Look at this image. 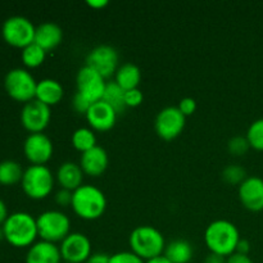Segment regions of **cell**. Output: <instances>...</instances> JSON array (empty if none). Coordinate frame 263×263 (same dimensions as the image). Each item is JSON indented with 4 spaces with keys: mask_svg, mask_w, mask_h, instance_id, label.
Segmentation results:
<instances>
[{
    "mask_svg": "<svg viewBox=\"0 0 263 263\" xmlns=\"http://www.w3.org/2000/svg\"><path fill=\"white\" fill-rule=\"evenodd\" d=\"M240 239L238 228L228 220L212 221L204 231L205 246L211 253L220 254L226 258L235 253Z\"/></svg>",
    "mask_w": 263,
    "mask_h": 263,
    "instance_id": "cell-1",
    "label": "cell"
},
{
    "mask_svg": "<svg viewBox=\"0 0 263 263\" xmlns=\"http://www.w3.org/2000/svg\"><path fill=\"white\" fill-rule=\"evenodd\" d=\"M2 228L5 240L17 248L31 247L39 236L36 218L27 212L12 213L8 216Z\"/></svg>",
    "mask_w": 263,
    "mask_h": 263,
    "instance_id": "cell-2",
    "label": "cell"
},
{
    "mask_svg": "<svg viewBox=\"0 0 263 263\" xmlns=\"http://www.w3.org/2000/svg\"><path fill=\"white\" fill-rule=\"evenodd\" d=\"M128 244L131 252L143 261L162 256L166 248L163 234L151 225H141L134 229L128 238Z\"/></svg>",
    "mask_w": 263,
    "mask_h": 263,
    "instance_id": "cell-3",
    "label": "cell"
},
{
    "mask_svg": "<svg viewBox=\"0 0 263 263\" xmlns=\"http://www.w3.org/2000/svg\"><path fill=\"white\" fill-rule=\"evenodd\" d=\"M71 207L79 217L90 221L97 220L104 215L107 208V198L99 187L82 184L73 192Z\"/></svg>",
    "mask_w": 263,
    "mask_h": 263,
    "instance_id": "cell-4",
    "label": "cell"
},
{
    "mask_svg": "<svg viewBox=\"0 0 263 263\" xmlns=\"http://www.w3.org/2000/svg\"><path fill=\"white\" fill-rule=\"evenodd\" d=\"M22 189L31 199H44L54 187V175L45 164H31L25 170Z\"/></svg>",
    "mask_w": 263,
    "mask_h": 263,
    "instance_id": "cell-5",
    "label": "cell"
},
{
    "mask_svg": "<svg viewBox=\"0 0 263 263\" xmlns=\"http://www.w3.org/2000/svg\"><path fill=\"white\" fill-rule=\"evenodd\" d=\"M36 222H37V233L41 240L57 243L63 240L71 233L69 217L58 210L45 211L36 218Z\"/></svg>",
    "mask_w": 263,
    "mask_h": 263,
    "instance_id": "cell-6",
    "label": "cell"
},
{
    "mask_svg": "<svg viewBox=\"0 0 263 263\" xmlns=\"http://www.w3.org/2000/svg\"><path fill=\"white\" fill-rule=\"evenodd\" d=\"M4 86L8 95L18 102L28 103L35 99L37 81L25 68H13L4 79Z\"/></svg>",
    "mask_w": 263,
    "mask_h": 263,
    "instance_id": "cell-7",
    "label": "cell"
},
{
    "mask_svg": "<svg viewBox=\"0 0 263 263\" xmlns=\"http://www.w3.org/2000/svg\"><path fill=\"white\" fill-rule=\"evenodd\" d=\"M36 27L28 18L13 15L3 23L2 33L4 40L15 48H26L35 41Z\"/></svg>",
    "mask_w": 263,
    "mask_h": 263,
    "instance_id": "cell-8",
    "label": "cell"
},
{
    "mask_svg": "<svg viewBox=\"0 0 263 263\" xmlns=\"http://www.w3.org/2000/svg\"><path fill=\"white\" fill-rule=\"evenodd\" d=\"M185 123H186V116L179 109V107L170 105L159 110L154 121V128L159 138L164 140H172L182 133Z\"/></svg>",
    "mask_w": 263,
    "mask_h": 263,
    "instance_id": "cell-9",
    "label": "cell"
},
{
    "mask_svg": "<svg viewBox=\"0 0 263 263\" xmlns=\"http://www.w3.org/2000/svg\"><path fill=\"white\" fill-rule=\"evenodd\" d=\"M86 66L102 74L104 79L110 77L118 69V53L116 48L107 44H100L89 51Z\"/></svg>",
    "mask_w": 263,
    "mask_h": 263,
    "instance_id": "cell-10",
    "label": "cell"
},
{
    "mask_svg": "<svg viewBox=\"0 0 263 263\" xmlns=\"http://www.w3.org/2000/svg\"><path fill=\"white\" fill-rule=\"evenodd\" d=\"M62 259L67 263H85L91 256V241L82 233H69L61 241Z\"/></svg>",
    "mask_w": 263,
    "mask_h": 263,
    "instance_id": "cell-11",
    "label": "cell"
},
{
    "mask_svg": "<svg viewBox=\"0 0 263 263\" xmlns=\"http://www.w3.org/2000/svg\"><path fill=\"white\" fill-rule=\"evenodd\" d=\"M105 85L107 82L104 81V77L86 64L77 72V91L81 92L90 103L99 102L103 99Z\"/></svg>",
    "mask_w": 263,
    "mask_h": 263,
    "instance_id": "cell-12",
    "label": "cell"
},
{
    "mask_svg": "<svg viewBox=\"0 0 263 263\" xmlns=\"http://www.w3.org/2000/svg\"><path fill=\"white\" fill-rule=\"evenodd\" d=\"M50 107L37 99L26 103L21 110V123L31 134L43 133L50 122Z\"/></svg>",
    "mask_w": 263,
    "mask_h": 263,
    "instance_id": "cell-13",
    "label": "cell"
},
{
    "mask_svg": "<svg viewBox=\"0 0 263 263\" xmlns=\"http://www.w3.org/2000/svg\"><path fill=\"white\" fill-rule=\"evenodd\" d=\"M23 152L32 164H45L53 156V143L45 134H30L23 144Z\"/></svg>",
    "mask_w": 263,
    "mask_h": 263,
    "instance_id": "cell-14",
    "label": "cell"
},
{
    "mask_svg": "<svg viewBox=\"0 0 263 263\" xmlns=\"http://www.w3.org/2000/svg\"><path fill=\"white\" fill-rule=\"evenodd\" d=\"M239 198L247 210L259 212L263 211V179L249 176L239 185Z\"/></svg>",
    "mask_w": 263,
    "mask_h": 263,
    "instance_id": "cell-15",
    "label": "cell"
},
{
    "mask_svg": "<svg viewBox=\"0 0 263 263\" xmlns=\"http://www.w3.org/2000/svg\"><path fill=\"white\" fill-rule=\"evenodd\" d=\"M118 113L104 100L92 103L86 113V120L94 130L108 131L116 125Z\"/></svg>",
    "mask_w": 263,
    "mask_h": 263,
    "instance_id": "cell-16",
    "label": "cell"
},
{
    "mask_svg": "<svg viewBox=\"0 0 263 263\" xmlns=\"http://www.w3.org/2000/svg\"><path fill=\"white\" fill-rule=\"evenodd\" d=\"M108 153L104 148L95 145L90 151L84 152L80 158V166H81L84 174L89 176L98 177L104 174L108 167Z\"/></svg>",
    "mask_w": 263,
    "mask_h": 263,
    "instance_id": "cell-17",
    "label": "cell"
},
{
    "mask_svg": "<svg viewBox=\"0 0 263 263\" xmlns=\"http://www.w3.org/2000/svg\"><path fill=\"white\" fill-rule=\"evenodd\" d=\"M61 249L55 243L40 240L33 243L26 254V263H62Z\"/></svg>",
    "mask_w": 263,
    "mask_h": 263,
    "instance_id": "cell-18",
    "label": "cell"
},
{
    "mask_svg": "<svg viewBox=\"0 0 263 263\" xmlns=\"http://www.w3.org/2000/svg\"><path fill=\"white\" fill-rule=\"evenodd\" d=\"M63 40V30L54 22H44L36 27L35 41L45 51L57 48Z\"/></svg>",
    "mask_w": 263,
    "mask_h": 263,
    "instance_id": "cell-19",
    "label": "cell"
},
{
    "mask_svg": "<svg viewBox=\"0 0 263 263\" xmlns=\"http://www.w3.org/2000/svg\"><path fill=\"white\" fill-rule=\"evenodd\" d=\"M82 180H84V171L81 166L74 162H64L57 171V181L63 189L74 192L82 185Z\"/></svg>",
    "mask_w": 263,
    "mask_h": 263,
    "instance_id": "cell-20",
    "label": "cell"
},
{
    "mask_svg": "<svg viewBox=\"0 0 263 263\" xmlns=\"http://www.w3.org/2000/svg\"><path fill=\"white\" fill-rule=\"evenodd\" d=\"M63 94V86L61 85V82L53 79H44L37 82L35 99L51 107L61 102Z\"/></svg>",
    "mask_w": 263,
    "mask_h": 263,
    "instance_id": "cell-21",
    "label": "cell"
},
{
    "mask_svg": "<svg viewBox=\"0 0 263 263\" xmlns=\"http://www.w3.org/2000/svg\"><path fill=\"white\" fill-rule=\"evenodd\" d=\"M163 256L172 263H189L194 256V249L185 239H175L166 244Z\"/></svg>",
    "mask_w": 263,
    "mask_h": 263,
    "instance_id": "cell-22",
    "label": "cell"
},
{
    "mask_svg": "<svg viewBox=\"0 0 263 263\" xmlns=\"http://www.w3.org/2000/svg\"><path fill=\"white\" fill-rule=\"evenodd\" d=\"M141 80V71L135 63H123L122 66L118 67L117 72H116V80L115 81L122 87L123 90H131L136 89L140 84Z\"/></svg>",
    "mask_w": 263,
    "mask_h": 263,
    "instance_id": "cell-23",
    "label": "cell"
},
{
    "mask_svg": "<svg viewBox=\"0 0 263 263\" xmlns=\"http://www.w3.org/2000/svg\"><path fill=\"white\" fill-rule=\"evenodd\" d=\"M102 100L108 103L117 113L125 112V109L127 108L125 103V90L116 81L107 82Z\"/></svg>",
    "mask_w": 263,
    "mask_h": 263,
    "instance_id": "cell-24",
    "label": "cell"
},
{
    "mask_svg": "<svg viewBox=\"0 0 263 263\" xmlns=\"http://www.w3.org/2000/svg\"><path fill=\"white\" fill-rule=\"evenodd\" d=\"M23 170L18 162L7 159L0 162V184L5 186H10L17 182L22 181Z\"/></svg>",
    "mask_w": 263,
    "mask_h": 263,
    "instance_id": "cell-25",
    "label": "cell"
},
{
    "mask_svg": "<svg viewBox=\"0 0 263 263\" xmlns=\"http://www.w3.org/2000/svg\"><path fill=\"white\" fill-rule=\"evenodd\" d=\"M71 143L81 153L90 151L97 145V136L94 131L89 127H79L73 131L71 136Z\"/></svg>",
    "mask_w": 263,
    "mask_h": 263,
    "instance_id": "cell-26",
    "label": "cell"
},
{
    "mask_svg": "<svg viewBox=\"0 0 263 263\" xmlns=\"http://www.w3.org/2000/svg\"><path fill=\"white\" fill-rule=\"evenodd\" d=\"M45 57L46 51L36 43H32L26 46V48H23L22 54H21L23 64L26 67H30V68H35V67L43 64V62L45 61Z\"/></svg>",
    "mask_w": 263,
    "mask_h": 263,
    "instance_id": "cell-27",
    "label": "cell"
},
{
    "mask_svg": "<svg viewBox=\"0 0 263 263\" xmlns=\"http://www.w3.org/2000/svg\"><path fill=\"white\" fill-rule=\"evenodd\" d=\"M247 177L246 168L240 164H228L222 170V180L229 185H240Z\"/></svg>",
    "mask_w": 263,
    "mask_h": 263,
    "instance_id": "cell-28",
    "label": "cell"
},
{
    "mask_svg": "<svg viewBox=\"0 0 263 263\" xmlns=\"http://www.w3.org/2000/svg\"><path fill=\"white\" fill-rule=\"evenodd\" d=\"M246 136L248 139L251 148L263 151V118H259V120H256L251 123Z\"/></svg>",
    "mask_w": 263,
    "mask_h": 263,
    "instance_id": "cell-29",
    "label": "cell"
},
{
    "mask_svg": "<svg viewBox=\"0 0 263 263\" xmlns=\"http://www.w3.org/2000/svg\"><path fill=\"white\" fill-rule=\"evenodd\" d=\"M249 148H251V145H249V141L248 139H247V136H233L228 143L229 152H230L233 156L236 157L244 156V154L248 152Z\"/></svg>",
    "mask_w": 263,
    "mask_h": 263,
    "instance_id": "cell-30",
    "label": "cell"
},
{
    "mask_svg": "<svg viewBox=\"0 0 263 263\" xmlns=\"http://www.w3.org/2000/svg\"><path fill=\"white\" fill-rule=\"evenodd\" d=\"M109 263H145V261H143L140 257H138L131 251H123L112 254Z\"/></svg>",
    "mask_w": 263,
    "mask_h": 263,
    "instance_id": "cell-31",
    "label": "cell"
},
{
    "mask_svg": "<svg viewBox=\"0 0 263 263\" xmlns=\"http://www.w3.org/2000/svg\"><path fill=\"white\" fill-rule=\"evenodd\" d=\"M91 104L92 103H90L89 100H87L86 98L79 91H76V94H74L73 98H72V107H73V109L76 110L77 113H80V115L86 116L87 110H89V108L91 107Z\"/></svg>",
    "mask_w": 263,
    "mask_h": 263,
    "instance_id": "cell-32",
    "label": "cell"
},
{
    "mask_svg": "<svg viewBox=\"0 0 263 263\" xmlns=\"http://www.w3.org/2000/svg\"><path fill=\"white\" fill-rule=\"evenodd\" d=\"M144 95L139 87L125 91V103L126 107H138L143 103Z\"/></svg>",
    "mask_w": 263,
    "mask_h": 263,
    "instance_id": "cell-33",
    "label": "cell"
},
{
    "mask_svg": "<svg viewBox=\"0 0 263 263\" xmlns=\"http://www.w3.org/2000/svg\"><path fill=\"white\" fill-rule=\"evenodd\" d=\"M72 197H73V192L67 189H59L55 194V203L61 207H68L72 204Z\"/></svg>",
    "mask_w": 263,
    "mask_h": 263,
    "instance_id": "cell-34",
    "label": "cell"
},
{
    "mask_svg": "<svg viewBox=\"0 0 263 263\" xmlns=\"http://www.w3.org/2000/svg\"><path fill=\"white\" fill-rule=\"evenodd\" d=\"M179 109L184 113L185 116H190L195 112L197 109V102L193 98H184L180 100Z\"/></svg>",
    "mask_w": 263,
    "mask_h": 263,
    "instance_id": "cell-35",
    "label": "cell"
},
{
    "mask_svg": "<svg viewBox=\"0 0 263 263\" xmlns=\"http://www.w3.org/2000/svg\"><path fill=\"white\" fill-rule=\"evenodd\" d=\"M109 254L103 253V252H97V253H92L85 263H109Z\"/></svg>",
    "mask_w": 263,
    "mask_h": 263,
    "instance_id": "cell-36",
    "label": "cell"
},
{
    "mask_svg": "<svg viewBox=\"0 0 263 263\" xmlns=\"http://www.w3.org/2000/svg\"><path fill=\"white\" fill-rule=\"evenodd\" d=\"M226 263H254L252 261L251 257L248 254H241V253H233L231 256L228 257Z\"/></svg>",
    "mask_w": 263,
    "mask_h": 263,
    "instance_id": "cell-37",
    "label": "cell"
},
{
    "mask_svg": "<svg viewBox=\"0 0 263 263\" xmlns=\"http://www.w3.org/2000/svg\"><path fill=\"white\" fill-rule=\"evenodd\" d=\"M226 257L220 256V254L216 253H210L207 257L204 258L203 263H226Z\"/></svg>",
    "mask_w": 263,
    "mask_h": 263,
    "instance_id": "cell-38",
    "label": "cell"
},
{
    "mask_svg": "<svg viewBox=\"0 0 263 263\" xmlns=\"http://www.w3.org/2000/svg\"><path fill=\"white\" fill-rule=\"evenodd\" d=\"M249 251H251V244H249V241L240 239L238 243V247H236V253L248 254Z\"/></svg>",
    "mask_w": 263,
    "mask_h": 263,
    "instance_id": "cell-39",
    "label": "cell"
},
{
    "mask_svg": "<svg viewBox=\"0 0 263 263\" xmlns=\"http://www.w3.org/2000/svg\"><path fill=\"white\" fill-rule=\"evenodd\" d=\"M8 216L9 215H8L7 205H5V203L0 199V225H3V223L5 222V220L8 218Z\"/></svg>",
    "mask_w": 263,
    "mask_h": 263,
    "instance_id": "cell-40",
    "label": "cell"
},
{
    "mask_svg": "<svg viewBox=\"0 0 263 263\" xmlns=\"http://www.w3.org/2000/svg\"><path fill=\"white\" fill-rule=\"evenodd\" d=\"M87 4L91 8H104L108 5V0H87Z\"/></svg>",
    "mask_w": 263,
    "mask_h": 263,
    "instance_id": "cell-41",
    "label": "cell"
},
{
    "mask_svg": "<svg viewBox=\"0 0 263 263\" xmlns=\"http://www.w3.org/2000/svg\"><path fill=\"white\" fill-rule=\"evenodd\" d=\"M145 263H172V262L170 261V259H167L166 257L162 254V256L156 257V258H152L149 259V261H145Z\"/></svg>",
    "mask_w": 263,
    "mask_h": 263,
    "instance_id": "cell-42",
    "label": "cell"
},
{
    "mask_svg": "<svg viewBox=\"0 0 263 263\" xmlns=\"http://www.w3.org/2000/svg\"><path fill=\"white\" fill-rule=\"evenodd\" d=\"M4 239V231H3V228H0V241Z\"/></svg>",
    "mask_w": 263,
    "mask_h": 263,
    "instance_id": "cell-43",
    "label": "cell"
},
{
    "mask_svg": "<svg viewBox=\"0 0 263 263\" xmlns=\"http://www.w3.org/2000/svg\"><path fill=\"white\" fill-rule=\"evenodd\" d=\"M63 263H67V262H63Z\"/></svg>",
    "mask_w": 263,
    "mask_h": 263,
    "instance_id": "cell-44",
    "label": "cell"
}]
</instances>
